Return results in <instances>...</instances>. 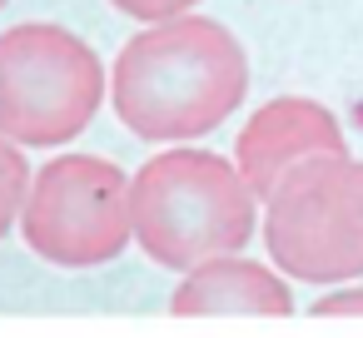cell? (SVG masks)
Here are the masks:
<instances>
[{"label":"cell","mask_w":363,"mask_h":338,"mask_svg":"<svg viewBox=\"0 0 363 338\" xmlns=\"http://www.w3.org/2000/svg\"><path fill=\"white\" fill-rule=\"evenodd\" d=\"M249 95L244 45L204 16H174L140 30L115 70L110 105L130 135L155 145H184L219 130Z\"/></svg>","instance_id":"1"},{"label":"cell","mask_w":363,"mask_h":338,"mask_svg":"<svg viewBox=\"0 0 363 338\" xmlns=\"http://www.w3.org/2000/svg\"><path fill=\"white\" fill-rule=\"evenodd\" d=\"M130 219L140 249L160 269H194L214 254H239L259 224V194L209 150H164L130 179Z\"/></svg>","instance_id":"2"},{"label":"cell","mask_w":363,"mask_h":338,"mask_svg":"<svg viewBox=\"0 0 363 338\" xmlns=\"http://www.w3.org/2000/svg\"><path fill=\"white\" fill-rule=\"evenodd\" d=\"M269 259L298 283H343L363 274V159L313 154L264 199Z\"/></svg>","instance_id":"3"},{"label":"cell","mask_w":363,"mask_h":338,"mask_svg":"<svg viewBox=\"0 0 363 338\" xmlns=\"http://www.w3.org/2000/svg\"><path fill=\"white\" fill-rule=\"evenodd\" d=\"M105 105V65L65 26L35 21L0 35V135L55 150L85 135Z\"/></svg>","instance_id":"4"},{"label":"cell","mask_w":363,"mask_h":338,"mask_svg":"<svg viewBox=\"0 0 363 338\" xmlns=\"http://www.w3.org/2000/svg\"><path fill=\"white\" fill-rule=\"evenodd\" d=\"M21 234L30 254L55 269H100L120 259L135 239L130 174L100 154L50 159L26 189Z\"/></svg>","instance_id":"5"},{"label":"cell","mask_w":363,"mask_h":338,"mask_svg":"<svg viewBox=\"0 0 363 338\" xmlns=\"http://www.w3.org/2000/svg\"><path fill=\"white\" fill-rule=\"evenodd\" d=\"M338 150H348V140H343V125L333 120V110L318 100H303V95H284L249 115V125L239 130V145H234V164L264 204L269 189L294 164H303L313 154H338Z\"/></svg>","instance_id":"6"},{"label":"cell","mask_w":363,"mask_h":338,"mask_svg":"<svg viewBox=\"0 0 363 338\" xmlns=\"http://www.w3.org/2000/svg\"><path fill=\"white\" fill-rule=\"evenodd\" d=\"M169 308L179 318H284L294 313V293L269 264L214 254L184 269V283L174 288Z\"/></svg>","instance_id":"7"},{"label":"cell","mask_w":363,"mask_h":338,"mask_svg":"<svg viewBox=\"0 0 363 338\" xmlns=\"http://www.w3.org/2000/svg\"><path fill=\"white\" fill-rule=\"evenodd\" d=\"M26 189H30L26 154H21V145H16V140H6V135H0V239L11 234V224H21Z\"/></svg>","instance_id":"8"},{"label":"cell","mask_w":363,"mask_h":338,"mask_svg":"<svg viewBox=\"0 0 363 338\" xmlns=\"http://www.w3.org/2000/svg\"><path fill=\"white\" fill-rule=\"evenodd\" d=\"M110 6L120 11V16H130V21H145V26H155V21H174V16H189L199 0H110Z\"/></svg>","instance_id":"9"},{"label":"cell","mask_w":363,"mask_h":338,"mask_svg":"<svg viewBox=\"0 0 363 338\" xmlns=\"http://www.w3.org/2000/svg\"><path fill=\"white\" fill-rule=\"evenodd\" d=\"M318 318H363V288H338V293H323L313 303Z\"/></svg>","instance_id":"10"},{"label":"cell","mask_w":363,"mask_h":338,"mask_svg":"<svg viewBox=\"0 0 363 338\" xmlns=\"http://www.w3.org/2000/svg\"><path fill=\"white\" fill-rule=\"evenodd\" d=\"M0 11H6V0H0Z\"/></svg>","instance_id":"11"}]
</instances>
